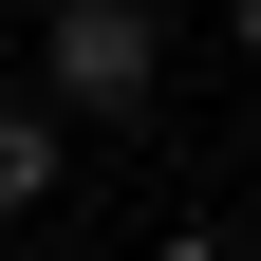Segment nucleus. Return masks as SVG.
I'll return each mask as SVG.
<instances>
[{"label":"nucleus","mask_w":261,"mask_h":261,"mask_svg":"<svg viewBox=\"0 0 261 261\" xmlns=\"http://www.w3.org/2000/svg\"><path fill=\"white\" fill-rule=\"evenodd\" d=\"M149 56H168V19H149V0H56V19H38L56 112H149Z\"/></svg>","instance_id":"f257e3e1"},{"label":"nucleus","mask_w":261,"mask_h":261,"mask_svg":"<svg viewBox=\"0 0 261 261\" xmlns=\"http://www.w3.org/2000/svg\"><path fill=\"white\" fill-rule=\"evenodd\" d=\"M0 205H56V112H0Z\"/></svg>","instance_id":"f03ea898"},{"label":"nucleus","mask_w":261,"mask_h":261,"mask_svg":"<svg viewBox=\"0 0 261 261\" xmlns=\"http://www.w3.org/2000/svg\"><path fill=\"white\" fill-rule=\"evenodd\" d=\"M168 261H243V243H205V224H187V243H168Z\"/></svg>","instance_id":"7ed1b4c3"},{"label":"nucleus","mask_w":261,"mask_h":261,"mask_svg":"<svg viewBox=\"0 0 261 261\" xmlns=\"http://www.w3.org/2000/svg\"><path fill=\"white\" fill-rule=\"evenodd\" d=\"M243 56H261V0H243Z\"/></svg>","instance_id":"20e7f679"}]
</instances>
